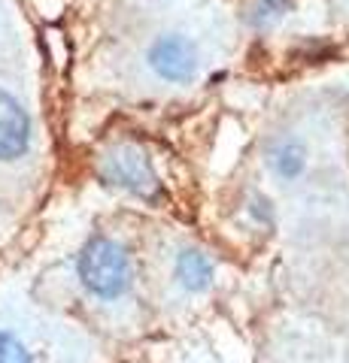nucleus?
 Masks as SVG:
<instances>
[{
    "label": "nucleus",
    "instance_id": "f257e3e1",
    "mask_svg": "<svg viewBox=\"0 0 349 363\" xmlns=\"http://www.w3.org/2000/svg\"><path fill=\"white\" fill-rule=\"evenodd\" d=\"M80 279L95 297L112 300L131 285V257L119 242L97 236L80 255Z\"/></svg>",
    "mask_w": 349,
    "mask_h": 363
},
{
    "label": "nucleus",
    "instance_id": "f03ea898",
    "mask_svg": "<svg viewBox=\"0 0 349 363\" xmlns=\"http://www.w3.org/2000/svg\"><path fill=\"white\" fill-rule=\"evenodd\" d=\"M100 176H104L109 185L125 188L137 197L159 194V176H155L149 157H146L143 149H137V145H131V143L116 145V149H109L104 155V161H100Z\"/></svg>",
    "mask_w": 349,
    "mask_h": 363
},
{
    "label": "nucleus",
    "instance_id": "7ed1b4c3",
    "mask_svg": "<svg viewBox=\"0 0 349 363\" xmlns=\"http://www.w3.org/2000/svg\"><path fill=\"white\" fill-rule=\"evenodd\" d=\"M149 61L167 82H191L198 73V52L186 37H161L152 45Z\"/></svg>",
    "mask_w": 349,
    "mask_h": 363
},
{
    "label": "nucleus",
    "instance_id": "20e7f679",
    "mask_svg": "<svg viewBox=\"0 0 349 363\" xmlns=\"http://www.w3.org/2000/svg\"><path fill=\"white\" fill-rule=\"evenodd\" d=\"M31 143V121L6 91H0V161L18 157Z\"/></svg>",
    "mask_w": 349,
    "mask_h": 363
},
{
    "label": "nucleus",
    "instance_id": "39448f33",
    "mask_svg": "<svg viewBox=\"0 0 349 363\" xmlns=\"http://www.w3.org/2000/svg\"><path fill=\"white\" fill-rule=\"evenodd\" d=\"M176 276L188 291H204L213 279V264L198 248H183L176 257Z\"/></svg>",
    "mask_w": 349,
    "mask_h": 363
},
{
    "label": "nucleus",
    "instance_id": "423d86ee",
    "mask_svg": "<svg viewBox=\"0 0 349 363\" xmlns=\"http://www.w3.org/2000/svg\"><path fill=\"white\" fill-rule=\"evenodd\" d=\"M267 157H270V167H274L283 179H295L304 169V149L291 140H279L276 145H270Z\"/></svg>",
    "mask_w": 349,
    "mask_h": 363
},
{
    "label": "nucleus",
    "instance_id": "0eeeda50",
    "mask_svg": "<svg viewBox=\"0 0 349 363\" xmlns=\"http://www.w3.org/2000/svg\"><path fill=\"white\" fill-rule=\"evenodd\" d=\"M0 363H31V354L16 336L0 333Z\"/></svg>",
    "mask_w": 349,
    "mask_h": 363
},
{
    "label": "nucleus",
    "instance_id": "6e6552de",
    "mask_svg": "<svg viewBox=\"0 0 349 363\" xmlns=\"http://www.w3.org/2000/svg\"><path fill=\"white\" fill-rule=\"evenodd\" d=\"M258 6H262V13H267V16H279L286 9V0H258Z\"/></svg>",
    "mask_w": 349,
    "mask_h": 363
}]
</instances>
